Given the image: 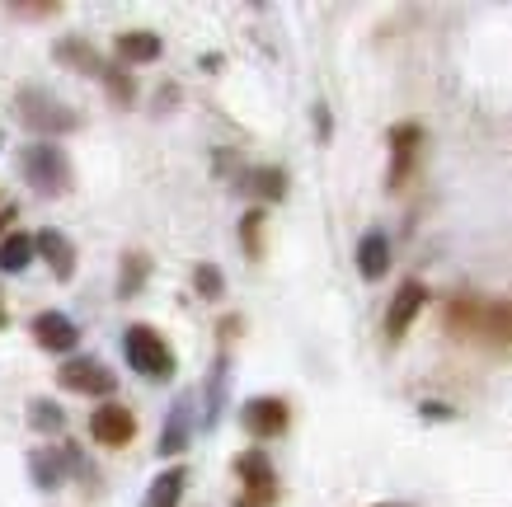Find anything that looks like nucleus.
I'll return each instance as SVG.
<instances>
[{
	"mask_svg": "<svg viewBox=\"0 0 512 507\" xmlns=\"http://www.w3.org/2000/svg\"><path fill=\"white\" fill-rule=\"evenodd\" d=\"M123 353H127V362H132V371L146 376V381H170L174 376V348L151 324H132V329H127Z\"/></svg>",
	"mask_w": 512,
	"mask_h": 507,
	"instance_id": "nucleus-3",
	"label": "nucleus"
},
{
	"mask_svg": "<svg viewBox=\"0 0 512 507\" xmlns=\"http://www.w3.org/2000/svg\"><path fill=\"white\" fill-rule=\"evenodd\" d=\"M33 254H38V245H33V235L10 231L5 240H0V273H24V268L33 263Z\"/></svg>",
	"mask_w": 512,
	"mask_h": 507,
	"instance_id": "nucleus-19",
	"label": "nucleus"
},
{
	"mask_svg": "<svg viewBox=\"0 0 512 507\" xmlns=\"http://www.w3.org/2000/svg\"><path fill=\"white\" fill-rule=\"evenodd\" d=\"M113 52H118V62H123V66H141V62H160V52H165V43H160L156 33L132 29V33H118V43H113Z\"/></svg>",
	"mask_w": 512,
	"mask_h": 507,
	"instance_id": "nucleus-15",
	"label": "nucleus"
},
{
	"mask_svg": "<svg viewBox=\"0 0 512 507\" xmlns=\"http://www.w3.org/2000/svg\"><path fill=\"white\" fill-rule=\"evenodd\" d=\"M184 484H188V470H184V465L160 470L156 484L146 489V503H141V507H179V498H184Z\"/></svg>",
	"mask_w": 512,
	"mask_h": 507,
	"instance_id": "nucleus-18",
	"label": "nucleus"
},
{
	"mask_svg": "<svg viewBox=\"0 0 512 507\" xmlns=\"http://www.w3.org/2000/svg\"><path fill=\"white\" fill-rule=\"evenodd\" d=\"M188 404H193V395H184V400L170 409V418H165V432H160V442H156L160 456H179L188 446V437H193V432H188Z\"/></svg>",
	"mask_w": 512,
	"mask_h": 507,
	"instance_id": "nucleus-17",
	"label": "nucleus"
},
{
	"mask_svg": "<svg viewBox=\"0 0 512 507\" xmlns=\"http://www.w3.org/2000/svg\"><path fill=\"white\" fill-rule=\"evenodd\" d=\"M29 470H33V489H62V465H57V456H47V451H33L29 456Z\"/></svg>",
	"mask_w": 512,
	"mask_h": 507,
	"instance_id": "nucleus-22",
	"label": "nucleus"
},
{
	"mask_svg": "<svg viewBox=\"0 0 512 507\" xmlns=\"http://www.w3.org/2000/svg\"><path fill=\"white\" fill-rule=\"evenodd\" d=\"M10 221H15V202H5V198H0V231H5Z\"/></svg>",
	"mask_w": 512,
	"mask_h": 507,
	"instance_id": "nucleus-28",
	"label": "nucleus"
},
{
	"mask_svg": "<svg viewBox=\"0 0 512 507\" xmlns=\"http://www.w3.org/2000/svg\"><path fill=\"white\" fill-rule=\"evenodd\" d=\"M33 338H38V348H47V353H71L80 343V324L71 315H62V310H43L33 320Z\"/></svg>",
	"mask_w": 512,
	"mask_h": 507,
	"instance_id": "nucleus-9",
	"label": "nucleus"
},
{
	"mask_svg": "<svg viewBox=\"0 0 512 507\" xmlns=\"http://www.w3.org/2000/svg\"><path fill=\"white\" fill-rule=\"evenodd\" d=\"M33 245H38V254H43V263L52 268L57 282H71V273H76V245H71L62 231L43 226V231L33 235Z\"/></svg>",
	"mask_w": 512,
	"mask_h": 507,
	"instance_id": "nucleus-11",
	"label": "nucleus"
},
{
	"mask_svg": "<svg viewBox=\"0 0 512 507\" xmlns=\"http://www.w3.org/2000/svg\"><path fill=\"white\" fill-rule=\"evenodd\" d=\"M57 10H62L57 0H15V5H5L10 19H52Z\"/></svg>",
	"mask_w": 512,
	"mask_h": 507,
	"instance_id": "nucleus-26",
	"label": "nucleus"
},
{
	"mask_svg": "<svg viewBox=\"0 0 512 507\" xmlns=\"http://www.w3.org/2000/svg\"><path fill=\"white\" fill-rule=\"evenodd\" d=\"M357 273L367 282H381L390 273V240L381 231H367L357 240Z\"/></svg>",
	"mask_w": 512,
	"mask_h": 507,
	"instance_id": "nucleus-14",
	"label": "nucleus"
},
{
	"mask_svg": "<svg viewBox=\"0 0 512 507\" xmlns=\"http://www.w3.org/2000/svg\"><path fill=\"white\" fill-rule=\"evenodd\" d=\"M484 315H489V301H480V296H456L447 306V329L456 338H480Z\"/></svg>",
	"mask_w": 512,
	"mask_h": 507,
	"instance_id": "nucleus-13",
	"label": "nucleus"
},
{
	"mask_svg": "<svg viewBox=\"0 0 512 507\" xmlns=\"http://www.w3.org/2000/svg\"><path fill=\"white\" fill-rule=\"evenodd\" d=\"M240 188L254 193L259 202H278L282 193H287V174H282V169H249L245 179H240Z\"/></svg>",
	"mask_w": 512,
	"mask_h": 507,
	"instance_id": "nucleus-20",
	"label": "nucleus"
},
{
	"mask_svg": "<svg viewBox=\"0 0 512 507\" xmlns=\"http://www.w3.org/2000/svg\"><path fill=\"white\" fill-rule=\"evenodd\" d=\"M419 141H423L419 123L390 127V188H400L404 179H409V169H414V160H419Z\"/></svg>",
	"mask_w": 512,
	"mask_h": 507,
	"instance_id": "nucleus-10",
	"label": "nucleus"
},
{
	"mask_svg": "<svg viewBox=\"0 0 512 507\" xmlns=\"http://www.w3.org/2000/svg\"><path fill=\"white\" fill-rule=\"evenodd\" d=\"M19 169H24V184L33 188V193H43V198H62V193H71V155L57 146V141H33L29 151L19 155Z\"/></svg>",
	"mask_w": 512,
	"mask_h": 507,
	"instance_id": "nucleus-1",
	"label": "nucleus"
},
{
	"mask_svg": "<svg viewBox=\"0 0 512 507\" xmlns=\"http://www.w3.org/2000/svg\"><path fill=\"white\" fill-rule=\"evenodd\" d=\"M381 507H404V503H381Z\"/></svg>",
	"mask_w": 512,
	"mask_h": 507,
	"instance_id": "nucleus-29",
	"label": "nucleus"
},
{
	"mask_svg": "<svg viewBox=\"0 0 512 507\" xmlns=\"http://www.w3.org/2000/svg\"><path fill=\"white\" fill-rule=\"evenodd\" d=\"M52 62L66 66V71H76V76H99V80H104V71H109V66L99 62V52H94L85 38H57V47H52Z\"/></svg>",
	"mask_w": 512,
	"mask_h": 507,
	"instance_id": "nucleus-12",
	"label": "nucleus"
},
{
	"mask_svg": "<svg viewBox=\"0 0 512 507\" xmlns=\"http://www.w3.org/2000/svg\"><path fill=\"white\" fill-rule=\"evenodd\" d=\"M57 381H62L66 390H80V395H99V400H109L113 390H118V376H113L99 357H71V362H62Z\"/></svg>",
	"mask_w": 512,
	"mask_h": 507,
	"instance_id": "nucleus-5",
	"label": "nucleus"
},
{
	"mask_svg": "<svg viewBox=\"0 0 512 507\" xmlns=\"http://www.w3.org/2000/svg\"><path fill=\"white\" fill-rule=\"evenodd\" d=\"M235 475H240V498H235V507H273L278 479H273V465H268L264 451H240V456H235Z\"/></svg>",
	"mask_w": 512,
	"mask_h": 507,
	"instance_id": "nucleus-4",
	"label": "nucleus"
},
{
	"mask_svg": "<svg viewBox=\"0 0 512 507\" xmlns=\"http://www.w3.org/2000/svg\"><path fill=\"white\" fill-rule=\"evenodd\" d=\"M193 287H198V296L217 301V296L226 292V277H221L217 263H198V268H193Z\"/></svg>",
	"mask_w": 512,
	"mask_h": 507,
	"instance_id": "nucleus-24",
	"label": "nucleus"
},
{
	"mask_svg": "<svg viewBox=\"0 0 512 507\" xmlns=\"http://www.w3.org/2000/svg\"><path fill=\"white\" fill-rule=\"evenodd\" d=\"M423 306H428V287H423L419 277H409L400 292H395L390 310H386V338H390V343H400V338L409 334V324L419 320Z\"/></svg>",
	"mask_w": 512,
	"mask_h": 507,
	"instance_id": "nucleus-6",
	"label": "nucleus"
},
{
	"mask_svg": "<svg viewBox=\"0 0 512 507\" xmlns=\"http://www.w3.org/2000/svg\"><path fill=\"white\" fill-rule=\"evenodd\" d=\"M146 273H151V259H146L141 249H127L123 254V277H118V296H137L141 282H146Z\"/></svg>",
	"mask_w": 512,
	"mask_h": 507,
	"instance_id": "nucleus-21",
	"label": "nucleus"
},
{
	"mask_svg": "<svg viewBox=\"0 0 512 507\" xmlns=\"http://www.w3.org/2000/svg\"><path fill=\"white\" fill-rule=\"evenodd\" d=\"M240 423H245L249 437H278V432H287L292 414H287V404H282V400L259 395V400H249L245 409H240Z\"/></svg>",
	"mask_w": 512,
	"mask_h": 507,
	"instance_id": "nucleus-8",
	"label": "nucleus"
},
{
	"mask_svg": "<svg viewBox=\"0 0 512 507\" xmlns=\"http://www.w3.org/2000/svg\"><path fill=\"white\" fill-rule=\"evenodd\" d=\"M90 437L99 446H127L137 437V418H132V409H123V404H99L90 418Z\"/></svg>",
	"mask_w": 512,
	"mask_h": 507,
	"instance_id": "nucleus-7",
	"label": "nucleus"
},
{
	"mask_svg": "<svg viewBox=\"0 0 512 507\" xmlns=\"http://www.w3.org/2000/svg\"><path fill=\"white\" fill-rule=\"evenodd\" d=\"M24 414H29V428H38V432H62L66 428V414L52 400H29Z\"/></svg>",
	"mask_w": 512,
	"mask_h": 507,
	"instance_id": "nucleus-23",
	"label": "nucleus"
},
{
	"mask_svg": "<svg viewBox=\"0 0 512 507\" xmlns=\"http://www.w3.org/2000/svg\"><path fill=\"white\" fill-rule=\"evenodd\" d=\"M480 343H489L494 353H512V301H489Z\"/></svg>",
	"mask_w": 512,
	"mask_h": 507,
	"instance_id": "nucleus-16",
	"label": "nucleus"
},
{
	"mask_svg": "<svg viewBox=\"0 0 512 507\" xmlns=\"http://www.w3.org/2000/svg\"><path fill=\"white\" fill-rule=\"evenodd\" d=\"M19 108V123L38 132V137H66V132H76L80 127V113L71 104H62L52 90H38V85H24L15 99Z\"/></svg>",
	"mask_w": 512,
	"mask_h": 507,
	"instance_id": "nucleus-2",
	"label": "nucleus"
},
{
	"mask_svg": "<svg viewBox=\"0 0 512 507\" xmlns=\"http://www.w3.org/2000/svg\"><path fill=\"white\" fill-rule=\"evenodd\" d=\"M259 226H264V212L254 207V212L245 216V226H240V235H245V254H249V259H259V254H264V240H259Z\"/></svg>",
	"mask_w": 512,
	"mask_h": 507,
	"instance_id": "nucleus-27",
	"label": "nucleus"
},
{
	"mask_svg": "<svg viewBox=\"0 0 512 507\" xmlns=\"http://www.w3.org/2000/svg\"><path fill=\"white\" fill-rule=\"evenodd\" d=\"M0 324H5V310H0Z\"/></svg>",
	"mask_w": 512,
	"mask_h": 507,
	"instance_id": "nucleus-30",
	"label": "nucleus"
},
{
	"mask_svg": "<svg viewBox=\"0 0 512 507\" xmlns=\"http://www.w3.org/2000/svg\"><path fill=\"white\" fill-rule=\"evenodd\" d=\"M104 85H109V94H113V104H132L137 99V85H132V76H127V66H109L104 71Z\"/></svg>",
	"mask_w": 512,
	"mask_h": 507,
	"instance_id": "nucleus-25",
	"label": "nucleus"
}]
</instances>
